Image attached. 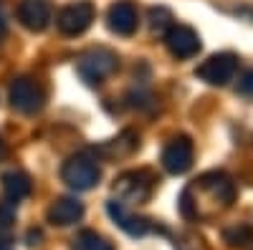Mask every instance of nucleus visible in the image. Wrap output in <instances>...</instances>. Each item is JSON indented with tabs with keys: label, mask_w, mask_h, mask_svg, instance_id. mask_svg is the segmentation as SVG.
Masks as SVG:
<instances>
[{
	"label": "nucleus",
	"mask_w": 253,
	"mask_h": 250,
	"mask_svg": "<svg viewBox=\"0 0 253 250\" xmlns=\"http://www.w3.org/2000/svg\"><path fill=\"white\" fill-rule=\"evenodd\" d=\"M117 69H119V56L112 48H104V46L84 51L76 61V71L89 86H99V83L104 78H109Z\"/></svg>",
	"instance_id": "f257e3e1"
},
{
	"label": "nucleus",
	"mask_w": 253,
	"mask_h": 250,
	"mask_svg": "<svg viewBox=\"0 0 253 250\" xmlns=\"http://www.w3.org/2000/svg\"><path fill=\"white\" fill-rule=\"evenodd\" d=\"M61 179L66 182L71 190L86 192V190H91V187L99 184V179H101V167H99V162H96L91 154L79 152V154H71L66 162H63V167H61Z\"/></svg>",
	"instance_id": "f03ea898"
},
{
	"label": "nucleus",
	"mask_w": 253,
	"mask_h": 250,
	"mask_svg": "<svg viewBox=\"0 0 253 250\" xmlns=\"http://www.w3.org/2000/svg\"><path fill=\"white\" fill-rule=\"evenodd\" d=\"M96 18V8L91 0H76V3L63 5L56 15V26L63 36H81L89 31V26Z\"/></svg>",
	"instance_id": "7ed1b4c3"
},
{
	"label": "nucleus",
	"mask_w": 253,
	"mask_h": 250,
	"mask_svg": "<svg viewBox=\"0 0 253 250\" xmlns=\"http://www.w3.org/2000/svg\"><path fill=\"white\" fill-rule=\"evenodd\" d=\"M236 71H238V56L230 51H223V53H213L210 58H205L198 66L195 76L210 83V86H225L228 81L236 78Z\"/></svg>",
	"instance_id": "20e7f679"
},
{
	"label": "nucleus",
	"mask_w": 253,
	"mask_h": 250,
	"mask_svg": "<svg viewBox=\"0 0 253 250\" xmlns=\"http://www.w3.org/2000/svg\"><path fill=\"white\" fill-rule=\"evenodd\" d=\"M165 46L167 51H170L172 58L177 61H187V58H193L200 53L203 43H200V36L195 28H190L185 23H172L170 31L165 33Z\"/></svg>",
	"instance_id": "39448f33"
},
{
	"label": "nucleus",
	"mask_w": 253,
	"mask_h": 250,
	"mask_svg": "<svg viewBox=\"0 0 253 250\" xmlns=\"http://www.w3.org/2000/svg\"><path fill=\"white\" fill-rule=\"evenodd\" d=\"M8 99H10V107L18 109L20 114H36L43 107V91H41V86L28 76H18L10 83Z\"/></svg>",
	"instance_id": "423d86ee"
},
{
	"label": "nucleus",
	"mask_w": 253,
	"mask_h": 250,
	"mask_svg": "<svg viewBox=\"0 0 253 250\" xmlns=\"http://www.w3.org/2000/svg\"><path fill=\"white\" fill-rule=\"evenodd\" d=\"M193 187L200 195H208L218 207H230V202L236 200V184L225 172H208L195 179Z\"/></svg>",
	"instance_id": "0eeeda50"
},
{
	"label": "nucleus",
	"mask_w": 253,
	"mask_h": 250,
	"mask_svg": "<svg viewBox=\"0 0 253 250\" xmlns=\"http://www.w3.org/2000/svg\"><path fill=\"white\" fill-rule=\"evenodd\" d=\"M193 157H195L193 142H190V137L180 134L167 142V147L162 149V167L170 175H185L193 167Z\"/></svg>",
	"instance_id": "6e6552de"
},
{
	"label": "nucleus",
	"mask_w": 253,
	"mask_h": 250,
	"mask_svg": "<svg viewBox=\"0 0 253 250\" xmlns=\"http://www.w3.org/2000/svg\"><path fill=\"white\" fill-rule=\"evenodd\" d=\"M53 18V5L48 0H20L18 3V20L20 26L33 31V33H41L46 31L48 23Z\"/></svg>",
	"instance_id": "1a4fd4ad"
},
{
	"label": "nucleus",
	"mask_w": 253,
	"mask_h": 250,
	"mask_svg": "<svg viewBox=\"0 0 253 250\" xmlns=\"http://www.w3.org/2000/svg\"><path fill=\"white\" fill-rule=\"evenodd\" d=\"M107 26L117 36H132L139 26V13L132 0H117L107 10Z\"/></svg>",
	"instance_id": "9d476101"
},
{
	"label": "nucleus",
	"mask_w": 253,
	"mask_h": 250,
	"mask_svg": "<svg viewBox=\"0 0 253 250\" xmlns=\"http://www.w3.org/2000/svg\"><path fill=\"white\" fill-rule=\"evenodd\" d=\"M150 192H152V179L147 172H126L114 184V195L126 202H144Z\"/></svg>",
	"instance_id": "9b49d317"
},
{
	"label": "nucleus",
	"mask_w": 253,
	"mask_h": 250,
	"mask_svg": "<svg viewBox=\"0 0 253 250\" xmlns=\"http://www.w3.org/2000/svg\"><path fill=\"white\" fill-rule=\"evenodd\" d=\"M107 213H109V217L122 227V230H124L126 235H132V238H142V235H147V233L152 230L150 220L126 213V207H124L122 200H109V202H107Z\"/></svg>",
	"instance_id": "f8f14e48"
},
{
	"label": "nucleus",
	"mask_w": 253,
	"mask_h": 250,
	"mask_svg": "<svg viewBox=\"0 0 253 250\" xmlns=\"http://www.w3.org/2000/svg\"><path fill=\"white\" fill-rule=\"evenodd\" d=\"M46 217H48V222L56 225V227L76 225V222L84 217V205H81L76 197H58V200L51 202Z\"/></svg>",
	"instance_id": "ddd939ff"
},
{
	"label": "nucleus",
	"mask_w": 253,
	"mask_h": 250,
	"mask_svg": "<svg viewBox=\"0 0 253 250\" xmlns=\"http://www.w3.org/2000/svg\"><path fill=\"white\" fill-rule=\"evenodd\" d=\"M0 182H3V192L10 202H20V200H26L33 190V182L31 177L23 172V170H10L5 172L3 177H0Z\"/></svg>",
	"instance_id": "4468645a"
},
{
	"label": "nucleus",
	"mask_w": 253,
	"mask_h": 250,
	"mask_svg": "<svg viewBox=\"0 0 253 250\" xmlns=\"http://www.w3.org/2000/svg\"><path fill=\"white\" fill-rule=\"evenodd\" d=\"M74 250H114V245L104 238V235H99V233H94V230H81L76 238H74V245H71Z\"/></svg>",
	"instance_id": "2eb2a0df"
},
{
	"label": "nucleus",
	"mask_w": 253,
	"mask_h": 250,
	"mask_svg": "<svg viewBox=\"0 0 253 250\" xmlns=\"http://www.w3.org/2000/svg\"><path fill=\"white\" fill-rule=\"evenodd\" d=\"M223 240H225L230 248L243 250V248H248V245L253 243V227L246 225V222H238V225L228 227V230L223 233Z\"/></svg>",
	"instance_id": "dca6fc26"
},
{
	"label": "nucleus",
	"mask_w": 253,
	"mask_h": 250,
	"mask_svg": "<svg viewBox=\"0 0 253 250\" xmlns=\"http://www.w3.org/2000/svg\"><path fill=\"white\" fill-rule=\"evenodd\" d=\"M170 26H172V15H170V10L167 8H152L150 10V28H152V33H167L170 31Z\"/></svg>",
	"instance_id": "f3484780"
},
{
	"label": "nucleus",
	"mask_w": 253,
	"mask_h": 250,
	"mask_svg": "<svg viewBox=\"0 0 253 250\" xmlns=\"http://www.w3.org/2000/svg\"><path fill=\"white\" fill-rule=\"evenodd\" d=\"M15 227V210L10 202H0V238H10Z\"/></svg>",
	"instance_id": "a211bd4d"
},
{
	"label": "nucleus",
	"mask_w": 253,
	"mask_h": 250,
	"mask_svg": "<svg viewBox=\"0 0 253 250\" xmlns=\"http://www.w3.org/2000/svg\"><path fill=\"white\" fill-rule=\"evenodd\" d=\"M238 91L246 94V96H253V69L246 71V73L241 76V81H238Z\"/></svg>",
	"instance_id": "6ab92c4d"
},
{
	"label": "nucleus",
	"mask_w": 253,
	"mask_h": 250,
	"mask_svg": "<svg viewBox=\"0 0 253 250\" xmlns=\"http://www.w3.org/2000/svg\"><path fill=\"white\" fill-rule=\"evenodd\" d=\"M36 240H41V233H38V230H31V233H28V245H38Z\"/></svg>",
	"instance_id": "aec40b11"
},
{
	"label": "nucleus",
	"mask_w": 253,
	"mask_h": 250,
	"mask_svg": "<svg viewBox=\"0 0 253 250\" xmlns=\"http://www.w3.org/2000/svg\"><path fill=\"white\" fill-rule=\"evenodd\" d=\"M5 33H8V26H5V20H3V15H0V40L5 38Z\"/></svg>",
	"instance_id": "412c9836"
},
{
	"label": "nucleus",
	"mask_w": 253,
	"mask_h": 250,
	"mask_svg": "<svg viewBox=\"0 0 253 250\" xmlns=\"http://www.w3.org/2000/svg\"><path fill=\"white\" fill-rule=\"evenodd\" d=\"M8 154V147H5V142H3V137H0V159H3Z\"/></svg>",
	"instance_id": "4be33fe9"
},
{
	"label": "nucleus",
	"mask_w": 253,
	"mask_h": 250,
	"mask_svg": "<svg viewBox=\"0 0 253 250\" xmlns=\"http://www.w3.org/2000/svg\"><path fill=\"white\" fill-rule=\"evenodd\" d=\"M0 250H13V248H10L8 243H0Z\"/></svg>",
	"instance_id": "5701e85b"
}]
</instances>
